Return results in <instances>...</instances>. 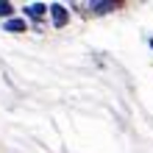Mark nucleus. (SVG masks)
<instances>
[{
	"label": "nucleus",
	"instance_id": "obj_1",
	"mask_svg": "<svg viewBox=\"0 0 153 153\" xmlns=\"http://www.w3.org/2000/svg\"><path fill=\"white\" fill-rule=\"evenodd\" d=\"M48 8H50L53 22H56V25H64V22H67V8H64V6H59V3H56V6H48Z\"/></svg>",
	"mask_w": 153,
	"mask_h": 153
},
{
	"label": "nucleus",
	"instance_id": "obj_3",
	"mask_svg": "<svg viewBox=\"0 0 153 153\" xmlns=\"http://www.w3.org/2000/svg\"><path fill=\"white\" fill-rule=\"evenodd\" d=\"M111 8H117V3H114V0H106V3H92V11H95V14L111 11Z\"/></svg>",
	"mask_w": 153,
	"mask_h": 153
},
{
	"label": "nucleus",
	"instance_id": "obj_5",
	"mask_svg": "<svg viewBox=\"0 0 153 153\" xmlns=\"http://www.w3.org/2000/svg\"><path fill=\"white\" fill-rule=\"evenodd\" d=\"M14 14V6L11 3H0V17H11Z\"/></svg>",
	"mask_w": 153,
	"mask_h": 153
},
{
	"label": "nucleus",
	"instance_id": "obj_6",
	"mask_svg": "<svg viewBox=\"0 0 153 153\" xmlns=\"http://www.w3.org/2000/svg\"><path fill=\"white\" fill-rule=\"evenodd\" d=\"M150 45H153V39H150Z\"/></svg>",
	"mask_w": 153,
	"mask_h": 153
},
{
	"label": "nucleus",
	"instance_id": "obj_2",
	"mask_svg": "<svg viewBox=\"0 0 153 153\" xmlns=\"http://www.w3.org/2000/svg\"><path fill=\"white\" fill-rule=\"evenodd\" d=\"M45 11H48V6H45V3H31V6H25V17H33V20L45 17Z\"/></svg>",
	"mask_w": 153,
	"mask_h": 153
},
{
	"label": "nucleus",
	"instance_id": "obj_4",
	"mask_svg": "<svg viewBox=\"0 0 153 153\" xmlns=\"http://www.w3.org/2000/svg\"><path fill=\"white\" fill-rule=\"evenodd\" d=\"M6 31L20 33V31H25V22H22V20H8V22H6Z\"/></svg>",
	"mask_w": 153,
	"mask_h": 153
}]
</instances>
